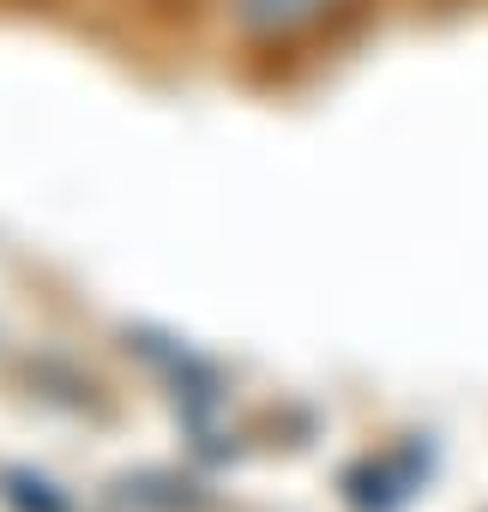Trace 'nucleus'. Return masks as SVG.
<instances>
[{
  "label": "nucleus",
  "mask_w": 488,
  "mask_h": 512,
  "mask_svg": "<svg viewBox=\"0 0 488 512\" xmlns=\"http://www.w3.org/2000/svg\"><path fill=\"white\" fill-rule=\"evenodd\" d=\"M338 0H229V13L241 31H254V37H290L302 25H314L320 13H332Z\"/></svg>",
  "instance_id": "1"
}]
</instances>
